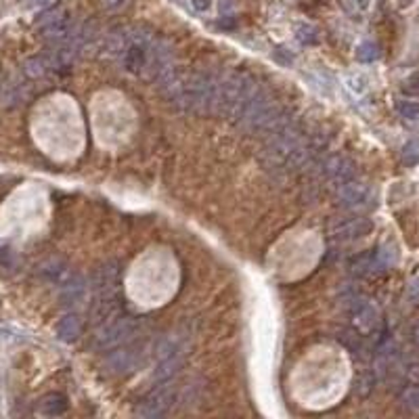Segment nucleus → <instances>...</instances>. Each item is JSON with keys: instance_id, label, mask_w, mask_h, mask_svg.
I'll return each instance as SVG.
<instances>
[{"instance_id": "obj_1", "label": "nucleus", "mask_w": 419, "mask_h": 419, "mask_svg": "<svg viewBox=\"0 0 419 419\" xmlns=\"http://www.w3.org/2000/svg\"><path fill=\"white\" fill-rule=\"evenodd\" d=\"M120 302V262L107 260L92 275V306L90 314L97 323L114 317Z\"/></svg>"}, {"instance_id": "obj_2", "label": "nucleus", "mask_w": 419, "mask_h": 419, "mask_svg": "<svg viewBox=\"0 0 419 419\" xmlns=\"http://www.w3.org/2000/svg\"><path fill=\"white\" fill-rule=\"evenodd\" d=\"M256 88H258V84L246 72L227 74L223 80H218V94H216L214 114L237 120L241 110L246 107L248 99L254 94Z\"/></svg>"}, {"instance_id": "obj_3", "label": "nucleus", "mask_w": 419, "mask_h": 419, "mask_svg": "<svg viewBox=\"0 0 419 419\" xmlns=\"http://www.w3.org/2000/svg\"><path fill=\"white\" fill-rule=\"evenodd\" d=\"M216 94H218V80L212 74L195 72L185 78V86L179 99L174 101V105L197 114H214Z\"/></svg>"}, {"instance_id": "obj_4", "label": "nucleus", "mask_w": 419, "mask_h": 419, "mask_svg": "<svg viewBox=\"0 0 419 419\" xmlns=\"http://www.w3.org/2000/svg\"><path fill=\"white\" fill-rule=\"evenodd\" d=\"M279 112H281V107L275 103V99L258 86L248 99L246 107L241 110L237 124L248 132H260Z\"/></svg>"}, {"instance_id": "obj_5", "label": "nucleus", "mask_w": 419, "mask_h": 419, "mask_svg": "<svg viewBox=\"0 0 419 419\" xmlns=\"http://www.w3.org/2000/svg\"><path fill=\"white\" fill-rule=\"evenodd\" d=\"M138 329H141V319L134 317H110L107 321H103L101 327L94 333V348L101 353L114 351L118 346H124L130 342Z\"/></svg>"}, {"instance_id": "obj_6", "label": "nucleus", "mask_w": 419, "mask_h": 419, "mask_svg": "<svg viewBox=\"0 0 419 419\" xmlns=\"http://www.w3.org/2000/svg\"><path fill=\"white\" fill-rule=\"evenodd\" d=\"M153 42H155V38L151 36L149 31H143V29L130 31L128 45H126V49L122 53V65H124L126 72L136 74V76L145 74Z\"/></svg>"}, {"instance_id": "obj_7", "label": "nucleus", "mask_w": 419, "mask_h": 419, "mask_svg": "<svg viewBox=\"0 0 419 419\" xmlns=\"http://www.w3.org/2000/svg\"><path fill=\"white\" fill-rule=\"evenodd\" d=\"M177 398V392H174L172 386H160V388H153L143 401L141 405L136 407V415L138 417H147V419H153V417H162L166 415L170 409H172V403Z\"/></svg>"}, {"instance_id": "obj_8", "label": "nucleus", "mask_w": 419, "mask_h": 419, "mask_svg": "<svg viewBox=\"0 0 419 419\" xmlns=\"http://www.w3.org/2000/svg\"><path fill=\"white\" fill-rule=\"evenodd\" d=\"M373 189L361 181H348L338 189V203L346 210H365L373 203Z\"/></svg>"}, {"instance_id": "obj_9", "label": "nucleus", "mask_w": 419, "mask_h": 419, "mask_svg": "<svg viewBox=\"0 0 419 419\" xmlns=\"http://www.w3.org/2000/svg\"><path fill=\"white\" fill-rule=\"evenodd\" d=\"M373 231V223L369 218L353 216V218H340L331 225L329 233L338 241H355Z\"/></svg>"}, {"instance_id": "obj_10", "label": "nucleus", "mask_w": 419, "mask_h": 419, "mask_svg": "<svg viewBox=\"0 0 419 419\" xmlns=\"http://www.w3.org/2000/svg\"><path fill=\"white\" fill-rule=\"evenodd\" d=\"M321 170H323V177L329 183L338 185V187L348 183V181H353V177H355V164L348 160L346 155H331V157H327L323 162Z\"/></svg>"}, {"instance_id": "obj_11", "label": "nucleus", "mask_w": 419, "mask_h": 419, "mask_svg": "<svg viewBox=\"0 0 419 419\" xmlns=\"http://www.w3.org/2000/svg\"><path fill=\"white\" fill-rule=\"evenodd\" d=\"M187 348H189L187 335H179V333L166 335L164 340H160V344H157V348H155L157 363H160V361H183V359H185V353H187Z\"/></svg>"}, {"instance_id": "obj_12", "label": "nucleus", "mask_w": 419, "mask_h": 419, "mask_svg": "<svg viewBox=\"0 0 419 419\" xmlns=\"http://www.w3.org/2000/svg\"><path fill=\"white\" fill-rule=\"evenodd\" d=\"M59 298L65 306H76L86 298V281L82 275L76 272H69L67 279L61 283L59 290Z\"/></svg>"}, {"instance_id": "obj_13", "label": "nucleus", "mask_w": 419, "mask_h": 419, "mask_svg": "<svg viewBox=\"0 0 419 419\" xmlns=\"http://www.w3.org/2000/svg\"><path fill=\"white\" fill-rule=\"evenodd\" d=\"M55 333H57V338L61 340V342H65V344H72V342H76L78 338H80V333H82V321H80V317L78 314H65V317H61L59 319V323H57V327H55Z\"/></svg>"}, {"instance_id": "obj_14", "label": "nucleus", "mask_w": 419, "mask_h": 419, "mask_svg": "<svg viewBox=\"0 0 419 419\" xmlns=\"http://www.w3.org/2000/svg\"><path fill=\"white\" fill-rule=\"evenodd\" d=\"M138 363H141V357H138L134 351H118L107 359V367L112 373H128V371L136 369Z\"/></svg>"}, {"instance_id": "obj_15", "label": "nucleus", "mask_w": 419, "mask_h": 419, "mask_svg": "<svg viewBox=\"0 0 419 419\" xmlns=\"http://www.w3.org/2000/svg\"><path fill=\"white\" fill-rule=\"evenodd\" d=\"M40 275L47 279V281L61 285L65 279H67V275H69V268H67V264H65L63 260L53 258V260H49V262H45V264L40 266Z\"/></svg>"}, {"instance_id": "obj_16", "label": "nucleus", "mask_w": 419, "mask_h": 419, "mask_svg": "<svg viewBox=\"0 0 419 419\" xmlns=\"http://www.w3.org/2000/svg\"><path fill=\"white\" fill-rule=\"evenodd\" d=\"M67 411V398L61 392H51L40 401V413L47 417H59Z\"/></svg>"}, {"instance_id": "obj_17", "label": "nucleus", "mask_w": 419, "mask_h": 419, "mask_svg": "<svg viewBox=\"0 0 419 419\" xmlns=\"http://www.w3.org/2000/svg\"><path fill=\"white\" fill-rule=\"evenodd\" d=\"M51 69V63L47 57H29L25 63H23V74L29 78V80H38L42 78L47 72Z\"/></svg>"}, {"instance_id": "obj_18", "label": "nucleus", "mask_w": 419, "mask_h": 419, "mask_svg": "<svg viewBox=\"0 0 419 419\" xmlns=\"http://www.w3.org/2000/svg\"><path fill=\"white\" fill-rule=\"evenodd\" d=\"M65 17H69V13H67L63 7H53V9L45 11V13L38 17L36 25H38V29L42 31V29H47V27H51V25L59 23V21H61V19H65Z\"/></svg>"}, {"instance_id": "obj_19", "label": "nucleus", "mask_w": 419, "mask_h": 419, "mask_svg": "<svg viewBox=\"0 0 419 419\" xmlns=\"http://www.w3.org/2000/svg\"><path fill=\"white\" fill-rule=\"evenodd\" d=\"M357 59H359L361 63H373V61H377V59H379V47L373 45V42H363V45H359V49H357Z\"/></svg>"}, {"instance_id": "obj_20", "label": "nucleus", "mask_w": 419, "mask_h": 419, "mask_svg": "<svg viewBox=\"0 0 419 419\" xmlns=\"http://www.w3.org/2000/svg\"><path fill=\"white\" fill-rule=\"evenodd\" d=\"M396 112L405 120H419V103H415V101H398L396 103Z\"/></svg>"}, {"instance_id": "obj_21", "label": "nucleus", "mask_w": 419, "mask_h": 419, "mask_svg": "<svg viewBox=\"0 0 419 419\" xmlns=\"http://www.w3.org/2000/svg\"><path fill=\"white\" fill-rule=\"evenodd\" d=\"M401 160H403V164H407V166L419 164V143H417V141L407 143V145L403 147V151H401Z\"/></svg>"}, {"instance_id": "obj_22", "label": "nucleus", "mask_w": 419, "mask_h": 419, "mask_svg": "<svg viewBox=\"0 0 419 419\" xmlns=\"http://www.w3.org/2000/svg\"><path fill=\"white\" fill-rule=\"evenodd\" d=\"M346 86H348V90H351L355 97H361V94H365L367 92V80L363 78V76H351L346 80Z\"/></svg>"}, {"instance_id": "obj_23", "label": "nucleus", "mask_w": 419, "mask_h": 419, "mask_svg": "<svg viewBox=\"0 0 419 419\" xmlns=\"http://www.w3.org/2000/svg\"><path fill=\"white\" fill-rule=\"evenodd\" d=\"M403 403L409 407V409H415L419 411V386H409L403 394H401Z\"/></svg>"}, {"instance_id": "obj_24", "label": "nucleus", "mask_w": 419, "mask_h": 419, "mask_svg": "<svg viewBox=\"0 0 419 419\" xmlns=\"http://www.w3.org/2000/svg\"><path fill=\"white\" fill-rule=\"evenodd\" d=\"M298 38L306 45H312V42H317V34H314V27H310V25H300Z\"/></svg>"}, {"instance_id": "obj_25", "label": "nucleus", "mask_w": 419, "mask_h": 419, "mask_svg": "<svg viewBox=\"0 0 419 419\" xmlns=\"http://www.w3.org/2000/svg\"><path fill=\"white\" fill-rule=\"evenodd\" d=\"M407 300L413 304H419V277H415L407 288Z\"/></svg>"}, {"instance_id": "obj_26", "label": "nucleus", "mask_w": 419, "mask_h": 419, "mask_svg": "<svg viewBox=\"0 0 419 419\" xmlns=\"http://www.w3.org/2000/svg\"><path fill=\"white\" fill-rule=\"evenodd\" d=\"M409 92H413V94H419V72L417 74H413L409 80H407V86H405Z\"/></svg>"}, {"instance_id": "obj_27", "label": "nucleus", "mask_w": 419, "mask_h": 419, "mask_svg": "<svg viewBox=\"0 0 419 419\" xmlns=\"http://www.w3.org/2000/svg\"><path fill=\"white\" fill-rule=\"evenodd\" d=\"M191 5H193V9L195 11H207L210 9V0H191Z\"/></svg>"}, {"instance_id": "obj_28", "label": "nucleus", "mask_w": 419, "mask_h": 419, "mask_svg": "<svg viewBox=\"0 0 419 419\" xmlns=\"http://www.w3.org/2000/svg\"><path fill=\"white\" fill-rule=\"evenodd\" d=\"M348 3H351L355 9H361V11H365L369 7V0H348Z\"/></svg>"}]
</instances>
